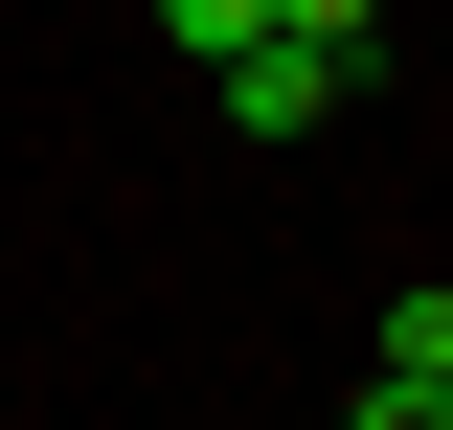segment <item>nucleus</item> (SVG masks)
Returning a JSON list of instances; mask_svg holds the SVG:
<instances>
[{"label":"nucleus","mask_w":453,"mask_h":430,"mask_svg":"<svg viewBox=\"0 0 453 430\" xmlns=\"http://www.w3.org/2000/svg\"><path fill=\"white\" fill-rule=\"evenodd\" d=\"M204 91L250 113V136H318V113L363 91V46H295V23H250V46H204Z\"/></svg>","instance_id":"obj_1"},{"label":"nucleus","mask_w":453,"mask_h":430,"mask_svg":"<svg viewBox=\"0 0 453 430\" xmlns=\"http://www.w3.org/2000/svg\"><path fill=\"white\" fill-rule=\"evenodd\" d=\"M363 363H386V385H431V408H453V295H386V340H363Z\"/></svg>","instance_id":"obj_2"},{"label":"nucleus","mask_w":453,"mask_h":430,"mask_svg":"<svg viewBox=\"0 0 453 430\" xmlns=\"http://www.w3.org/2000/svg\"><path fill=\"white\" fill-rule=\"evenodd\" d=\"M250 23H273V0H159V46L204 68V46H250Z\"/></svg>","instance_id":"obj_3"},{"label":"nucleus","mask_w":453,"mask_h":430,"mask_svg":"<svg viewBox=\"0 0 453 430\" xmlns=\"http://www.w3.org/2000/svg\"><path fill=\"white\" fill-rule=\"evenodd\" d=\"M273 23H295V46H386V0H273Z\"/></svg>","instance_id":"obj_4"},{"label":"nucleus","mask_w":453,"mask_h":430,"mask_svg":"<svg viewBox=\"0 0 453 430\" xmlns=\"http://www.w3.org/2000/svg\"><path fill=\"white\" fill-rule=\"evenodd\" d=\"M340 430H453V408H431V385H386V363H363V408H340Z\"/></svg>","instance_id":"obj_5"}]
</instances>
